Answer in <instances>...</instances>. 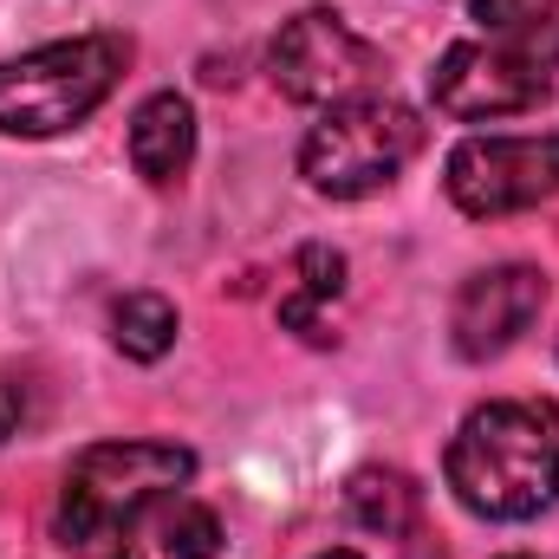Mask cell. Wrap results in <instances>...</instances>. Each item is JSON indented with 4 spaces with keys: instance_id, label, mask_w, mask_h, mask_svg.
I'll return each instance as SVG.
<instances>
[{
    "instance_id": "cell-1",
    "label": "cell",
    "mask_w": 559,
    "mask_h": 559,
    "mask_svg": "<svg viewBox=\"0 0 559 559\" xmlns=\"http://www.w3.org/2000/svg\"><path fill=\"white\" fill-rule=\"evenodd\" d=\"M442 475L481 521H534L559 501V411L534 397H495L449 436Z\"/></svg>"
},
{
    "instance_id": "cell-2",
    "label": "cell",
    "mask_w": 559,
    "mask_h": 559,
    "mask_svg": "<svg viewBox=\"0 0 559 559\" xmlns=\"http://www.w3.org/2000/svg\"><path fill=\"white\" fill-rule=\"evenodd\" d=\"M195 475V455L182 442H92L59 488L52 534L79 554L118 547L150 508L176 501L182 481Z\"/></svg>"
},
{
    "instance_id": "cell-3",
    "label": "cell",
    "mask_w": 559,
    "mask_h": 559,
    "mask_svg": "<svg viewBox=\"0 0 559 559\" xmlns=\"http://www.w3.org/2000/svg\"><path fill=\"white\" fill-rule=\"evenodd\" d=\"M124 66H131L124 33H79L0 59V138H59L85 124L118 92Z\"/></svg>"
},
{
    "instance_id": "cell-4",
    "label": "cell",
    "mask_w": 559,
    "mask_h": 559,
    "mask_svg": "<svg viewBox=\"0 0 559 559\" xmlns=\"http://www.w3.org/2000/svg\"><path fill=\"white\" fill-rule=\"evenodd\" d=\"M554 66H559V20L527 26V33L455 39L429 72V98H436L442 118H462V124L521 118L554 92Z\"/></svg>"
},
{
    "instance_id": "cell-5",
    "label": "cell",
    "mask_w": 559,
    "mask_h": 559,
    "mask_svg": "<svg viewBox=\"0 0 559 559\" xmlns=\"http://www.w3.org/2000/svg\"><path fill=\"white\" fill-rule=\"evenodd\" d=\"M423 150V118L397 98H345L332 105L306 143H299V176L332 195V202H358L378 195L384 182H397V169Z\"/></svg>"
},
{
    "instance_id": "cell-6",
    "label": "cell",
    "mask_w": 559,
    "mask_h": 559,
    "mask_svg": "<svg viewBox=\"0 0 559 559\" xmlns=\"http://www.w3.org/2000/svg\"><path fill=\"white\" fill-rule=\"evenodd\" d=\"M267 79L280 98L293 105H345L365 98L384 79V52L345 26V13L332 7H306L293 13L267 46Z\"/></svg>"
},
{
    "instance_id": "cell-7",
    "label": "cell",
    "mask_w": 559,
    "mask_h": 559,
    "mask_svg": "<svg viewBox=\"0 0 559 559\" xmlns=\"http://www.w3.org/2000/svg\"><path fill=\"white\" fill-rule=\"evenodd\" d=\"M449 202L462 215H521L559 195V131L554 138H468L449 150Z\"/></svg>"
},
{
    "instance_id": "cell-8",
    "label": "cell",
    "mask_w": 559,
    "mask_h": 559,
    "mask_svg": "<svg viewBox=\"0 0 559 559\" xmlns=\"http://www.w3.org/2000/svg\"><path fill=\"white\" fill-rule=\"evenodd\" d=\"M547 306V280L540 267H521V261H501L488 274H475L455 293V312H449V338L462 358H501L508 345H521V332L540 319Z\"/></svg>"
},
{
    "instance_id": "cell-9",
    "label": "cell",
    "mask_w": 559,
    "mask_h": 559,
    "mask_svg": "<svg viewBox=\"0 0 559 559\" xmlns=\"http://www.w3.org/2000/svg\"><path fill=\"white\" fill-rule=\"evenodd\" d=\"M189 163H195V111H189V98H176V92L143 98L138 118H131V169L163 189Z\"/></svg>"
},
{
    "instance_id": "cell-10",
    "label": "cell",
    "mask_w": 559,
    "mask_h": 559,
    "mask_svg": "<svg viewBox=\"0 0 559 559\" xmlns=\"http://www.w3.org/2000/svg\"><path fill=\"white\" fill-rule=\"evenodd\" d=\"M345 508L365 534H384V540H411L423 527V488L404 468H358L345 488Z\"/></svg>"
},
{
    "instance_id": "cell-11",
    "label": "cell",
    "mask_w": 559,
    "mask_h": 559,
    "mask_svg": "<svg viewBox=\"0 0 559 559\" xmlns=\"http://www.w3.org/2000/svg\"><path fill=\"white\" fill-rule=\"evenodd\" d=\"M293 274H299V293H293V299H280V319H286V325H293L299 338H312V345H325V325H319V306L345 293V254H338V248H299V261H293Z\"/></svg>"
},
{
    "instance_id": "cell-12",
    "label": "cell",
    "mask_w": 559,
    "mask_h": 559,
    "mask_svg": "<svg viewBox=\"0 0 559 559\" xmlns=\"http://www.w3.org/2000/svg\"><path fill=\"white\" fill-rule=\"evenodd\" d=\"M111 338H118L124 358L156 365V358L176 345V306H169L163 293H124V299L111 306Z\"/></svg>"
},
{
    "instance_id": "cell-13",
    "label": "cell",
    "mask_w": 559,
    "mask_h": 559,
    "mask_svg": "<svg viewBox=\"0 0 559 559\" xmlns=\"http://www.w3.org/2000/svg\"><path fill=\"white\" fill-rule=\"evenodd\" d=\"M222 521H215V508H195V501H169V514H163V554L169 559H215L222 554Z\"/></svg>"
},
{
    "instance_id": "cell-14",
    "label": "cell",
    "mask_w": 559,
    "mask_h": 559,
    "mask_svg": "<svg viewBox=\"0 0 559 559\" xmlns=\"http://www.w3.org/2000/svg\"><path fill=\"white\" fill-rule=\"evenodd\" d=\"M468 13L481 33H527V26L559 20V0H468Z\"/></svg>"
},
{
    "instance_id": "cell-15",
    "label": "cell",
    "mask_w": 559,
    "mask_h": 559,
    "mask_svg": "<svg viewBox=\"0 0 559 559\" xmlns=\"http://www.w3.org/2000/svg\"><path fill=\"white\" fill-rule=\"evenodd\" d=\"M20 423H26V397H20V384H13V378H0V442H7Z\"/></svg>"
},
{
    "instance_id": "cell-16",
    "label": "cell",
    "mask_w": 559,
    "mask_h": 559,
    "mask_svg": "<svg viewBox=\"0 0 559 559\" xmlns=\"http://www.w3.org/2000/svg\"><path fill=\"white\" fill-rule=\"evenodd\" d=\"M92 559H138V554H131V547L118 540V547H92Z\"/></svg>"
},
{
    "instance_id": "cell-17",
    "label": "cell",
    "mask_w": 559,
    "mask_h": 559,
    "mask_svg": "<svg viewBox=\"0 0 559 559\" xmlns=\"http://www.w3.org/2000/svg\"><path fill=\"white\" fill-rule=\"evenodd\" d=\"M312 559H358L352 547H332V554H312Z\"/></svg>"
},
{
    "instance_id": "cell-18",
    "label": "cell",
    "mask_w": 559,
    "mask_h": 559,
    "mask_svg": "<svg viewBox=\"0 0 559 559\" xmlns=\"http://www.w3.org/2000/svg\"><path fill=\"white\" fill-rule=\"evenodd\" d=\"M514 559H534V554H514Z\"/></svg>"
}]
</instances>
